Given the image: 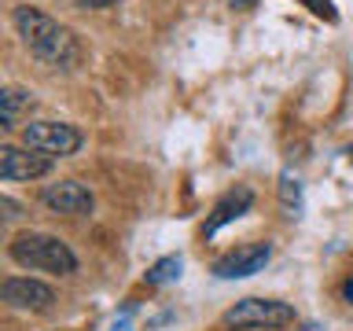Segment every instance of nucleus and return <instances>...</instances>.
<instances>
[{
	"label": "nucleus",
	"instance_id": "12",
	"mask_svg": "<svg viewBox=\"0 0 353 331\" xmlns=\"http://www.w3.org/2000/svg\"><path fill=\"white\" fill-rule=\"evenodd\" d=\"M181 269H184V261L176 258V254H170V258H162V261H154L151 269H148V283H173L176 276H181Z\"/></svg>",
	"mask_w": 353,
	"mask_h": 331
},
{
	"label": "nucleus",
	"instance_id": "9",
	"mask_svg": "<svg viewBox=\"0 0 353 331\" xmlns=\"http://www.w3.org/2000/svg\"><path fill=\"white\" fill-rule=\"evenodd\" d=\"M250 203H254V192H250L247 184H239V188H232L228 195H221V199H217V206H214V214H210V217H206V225H203V236L210 239L221 225H228V221L243 217V214L250 210Z\"/></svg>",
	"mask_w": 353,
	"mask_h": 331
},
{
	"label": "nucleus",
	"instance_id": "5",
	"mask_svg": "<svg viewBox=\"0 0 353 331\" xmlns=\"http://www.w3.org/2000/svg\"><path fill=\"white\" fill-rule=\"evenodd\" d=\"M269 258H272L269 243H247V247H236V250H228L225 258H217L214 276H221V280H243V276L261 272Z\"/></svg>",
	"mask_w": 353,
	"mask_h": 331
},
{
	"label": "nucleus",
	"instance_id": "15",
	"mask_svg": "<svg viewBox=\"0 0 353 331\" xmlns=\"http://www.w3.org/2000/svg\"><path fill=\"white\" fill-rule=\"evenodd\" d=\"M77 4H81V8H110L114 0H77Z\"/></svg>",
	"mask_w": 353,
	"mask_h": 331
},
{
	"label": "nucleus",
	"instance_id": "8",
	"mask_svg": "<svg viewBox=\"0 0 353 331\" xmlns=\"http://www.w3.org/2000/svg\"><path fill=\"white\" fill-rule=\"evenodd\" d=\"M4 302L11 309H26V313H41V309H48L55 302V291L48 283L41 280H22V276H11V280H4Z\"/></svg>",
	"mask_w": 353,
	"mask_h": 331
},
{
	"label": "nucleus",
	"instance_id": "6",
	"mask_svg": "<svg viewBox=\"0 0 353 331\" xmlns=\"http://www.w3.org/2000/svg\"><path fill=\"white\" fill-rule=\"evenodd\" d=\"M41 203L55 210V214H70V217H81V214H92V192L81 184V181H59V184H44L41 192Z\"/></svg>",
	"mask_w": 353,
	"mask_h": 331
},
{
	"label": "nucleus",
	"instance_id": "16",
	"mask_svg": "<svg viewBox=\"0 0 353 331\" xmlns=\"http://www.w3.org/2000/svg\"><path fill=\"white\" fill-rule=\"evenodd\" d=\"M250 4H254V0H232V8H243V11H247Z\"/></svg>",
	"mask_w": 353,
	"mask_h": 331
},
{
	"label": "nucleus",
	"instance_id": "1",
	"mask_svg": "<svg viewBox=\"0 0 353 331\" xmlns=\"http://www.w3.org/2000/svg\"><path fill=\"white\" fill-rule=\"evenodd\" d=\"M11 26L22 37V44L37 55L44 66L52 70H74L81 63V41L74 37L63 22H55L52 15L30 8V4H19L11 11Z\"/></svg>",
	"mask_w": 353,
	"mask_h": 331
},
{
	"label": "nucleus",
	"instance_id": "13",
	"mask_svg": "<svg viewBox=\"0 0 353 331\" xmlns=\"http://www.w3.org/2000/svg\"><path fill=\"white\" fill-rule=\"evenodd\" d=\"M302 4L313 11V15L327 19V22H335V19H339V11H335V4H331V0H302Z\"/></svg>",
	"mask_w": 353,
	"mask_h": 331
},
{
	"label": "nucleus",
	"instance_id": "2",
	"mask_svg": "<svg viewBox=\"0 0 353 331\" xmlns=\"http://www.w3.org/2000/svg\"><path fill=\"white\" fill-rule=\"evenodd\" d=\"M11 258L22 269H33V272H52V276H70L77 269V258L74 250L66 247L59 236H48V232H19L11 239Z\"/></svg>",
	"mask_w": 353,
	"mask_h": 331
},
{
	"label": "nucleus",
	"instance_id": "17",
	"mask_svg": "<svg viewBox=\"0 0 353 331\" xmlns=\"http://www.w3.org/2000/svg\"><path fill=\"white\" fill-rule=\"evenodd\" d=\"M346 298H350V302H353V280H346Z\"/></svg>",
	"mask_w": 353,
	"mask_h": 331
},
{
	"label": "nucleus",
	"instance_id": "11",
	"mask_svg": "<svg viewBox=\"0 0 353 331\" xmlns=\"http://www.w3.org/2000/svg\"><path fill=\"white\" fill-rule=\"evenodd\" d=\"M280 203L287 210V217L302 214V184H298V177H291V173L280 177Z\"/></svg>",
	"mask_w": 353,
	"mask_h": 331
},
{
	"label": "nucleus",
	"instance_id": "7",
	"mask_svg": "<svg viewBox=\"0 0 353 331\" xmlns=\"http://www.w3.org/2000/svg\"><path fill=\"white\" fill-rule=\"evenodd\" d=\"M52 170V159L41 151H22V148H11L4 143L0 148V177L4 181H33V177H44Z\"/></svg>",
	"mask_w": 353,
	"mask_h": 331
},
{
	"label": "nucleus",
	"instance_id": "4",
	"mask_svg": "<svg viewBox=\"0 0 353 331\" xmlns=\"http://www.w3.org/2000/svg\"><path fill=\"white\" fill-rule=\"evenodd\" d=\"M22 143L30 151L48 154V159H66V154H74L81 148L85 137H81V129L66 126V121H30L22 129Z\"/></svg>",
	"mask_w": 353,
	"mask_h": 331
},
{
	"label": "nucleus",
	"instance_id": "14",
	"mask_svg": "<svg viewBox=\"0 0 353 331\" xmlns=\"http://www.w3.org/2000/svg\"><path fill=\"white\" fill-rule=\"evenodd\" d=\"M0 210H4V217H8V221H15V217H19V203H11V199H0Z\"/></svg>",
	"mask_w": 353,
	"mask_h": 331
},
{
	"label": "nucleus",
	"instance_id": "10",
	"mask_svg": "<svg viewBox=\"0 0 353 331\" xmlns=\"http://www.w3.org/2000/svg\"><path fill=\"white\" fill-rule=\"evenodd\" d=\"M0 103H4V129H15L19 118L33 107V92H30V88H22V85H4Z\"/></svg>",
	"mask_w": 353,
	"mask_h": 331
},
{
	"label": "nucleus",
	"instance_id": "3",
	"mask_svg": "<svg viewBox=\"0 0 353 331\" xmlns=\"http://www.w3.org/2000/svg\"><path fill=\"white\" fill-rule=\"evenodd\" d=\"M228 328H287L294 324V309L287 302H276V298H243L225 313Z\"/></svg>",
	"mask_w": 353,
	"mask_h": 331
}]
</instances>
